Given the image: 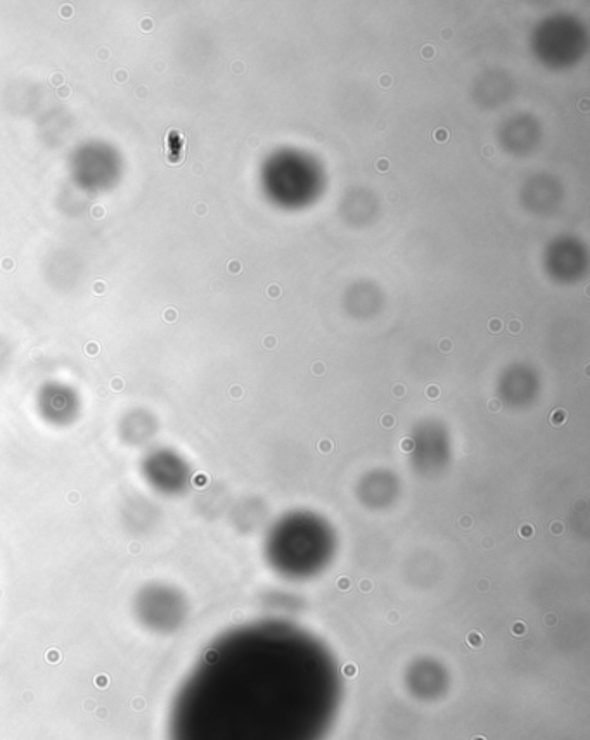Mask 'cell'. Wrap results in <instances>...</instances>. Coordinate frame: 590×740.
I'll return each mask as SVG.
<instances>
[{
    "label": "cell",
    "mask_w": 590,
    "mask_h": 740,
    "mask_svg": "<svg viewBox=\"0 0 590 740\" xmlns=\"http://www.w3.org/2000/svg\"><path fill=\"white\" fill-rule=\"evenodd\" d=\"M447 137H449V134H447V130H443V128H440V130L435 132V139H437V141H447Z\"/></svg>",
    "instance_id": "1"
},
{
    "label": "cell",
    "mask_w": 590,
    "mask_h": 740,
    "mask_svg": "<svg viewBox=\"0 0 590 740\" xmlns=\"http://www.w3.org/2000/svg\"><path fill=\"white\" fill-rule=\"evenodd\" d=\"M423 56L424 58H431V56H433V47H431V45H426V47H424Z\"/></svg>",
    "instance_id": "2"
},
{
    "label": "cell",
    "mask_w": 590,
    "mask_h": 740,
    "mask_svg": "<svg viewBox=\"0 0 590 740\" xmlns=\"http://www.w3.org/2000/svg\"><path fill=\"white\" fill-rule=\"evenodd\" d=\"M490 327H492V331H499V329H501V322H499V320H495V322H490Z\"/></svg>",
    "instance_id": "3"
},
{
    "label": "cell",
    "mask_w": 590,
    "mask_h": 740,
    "mask_svg": "<svg viewBox=\"0 0 590 740\" xmlns=\"http://www.w3.org/2000/svg\"><path fill=\"white\" fill-rule=\"evenodd\" d=\"M388 166H390V165H388V161H386V160H379V163H378L379 170H388Z\"/></svg>",
    "instance_id": "4"
},
{
    "label": "cell",
    "mask_w": 590,
    "mask_h": 740,
    "mask_svg": "<svg viewBox=\"0 0 590 740\" xmlns=\"http://www.w3.org/2000/svg\"><path fill=\"white\" fill-rule=\"evenodd\" d=\"M379 82H381V85H390V77H381Z\"/></svg>",
    "instance_id": "5"
}]
</instances>
